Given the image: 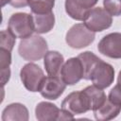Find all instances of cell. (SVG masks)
I'll list each match as a JSON object with an SVG mask.
<instances>
[{"instance_id": "e0dca14e", "label": "cell", "mask_w": 121, "mask_h": 121, "mask_svg": "<svg viewBox=\"0 0 121 121\" xmlns=\"http://www.w3.org/2000/svg\"><path fill=\"white\" fill-rule=\"evenodd\" d=\"M82 91L84 92V94L86 95V96L89 100L90 108L92 111L98 109L107 99V96H106L104 91H102V89H100L95 85L87 86Z\"/></svg>"}, {"instance_id": "ffe728a7", "label": "cell", "mask_w": 121, "mask_h": 121, "mask_svg": "<svg viewBox=\"0 0 121 121\" xmlns=\"http://www.w3.org/2000/svg\"><path fill=\"white\" fill-rule=\"evenodd\" d=\"M16 37L8 29V30H1V38H0V48L10 51L13 49L15 44Z\"/></svg>"}, {"instance_id": "5b68a950", "label": "cell", "mask_w": 121, "mask_h": 121, "mask_svg": "<svg viewBox=\"0 0 121 121\" xmlns=\"http://www.w3.org/2000/svg\"><path fill=\"white\" fill-rule=\"evenodd\" d=\"M83 24L93 32H100L109 28L112 24V15L103 8L91 9L83 19Z\"/></svg>"}, {"instance_id": "7402d4cb", "label": "cell", "mask_w": 121, "mask_h": 121, "mask_svg": "<svg viewBox=\"0 0 121 121\" xmlns=\"http://www.w3.org/2000/svg\"><path fill=\"white\" fill-rule=\"evenodd\" d=\"M10 63H11L10 51L0 48V68H1V70L9 68Z\"/></svg>"}, {"instance_id": "277c9868", "label": "cell", "mask_w": 121, "mask_h": 121, "mask_svg": "<svg viewBox=\"0 0 121 121\" xmlns=\"http://www.w3.org/2000/svg\"><path fill=\"white\" fill-rule=\"evenodd\" d=\"M20 78L27 91L35 93L40 92L45 76L39 65L29 62L22 67L20 71Z\"/></svg>"}, {"instance_id": "5bb4252c", "label": "cell", "mask_w": 121, "mask_h": 121, "mask_svg": "<svg viewBox=\"0 0 121 121\" xmlns=\"http://www.w3.org/2000/svg\"><path fill=\"white\" fill-rule=\"evenodd\" d=\"M63 63L64 58L58 51H47L43 57V65L49 76H59Z\"/></svg>"}, {"instance_id": "484cf974", "label": "cell", "mask_w": 121, "mask_h": 121, "mask_svg": "<svg viewBox=\"0 0 121 121\" xmlns=\"http://www.w3.org/2000/svg\"><path fill=\"white\" fill-rule=\"evenodd\" d=\"M10 1H11V0H1V6H2V7H4L5 5L9 4V3H10Z\"/></svg>"}, {"instance_id": "ba28073f", "label": "cell", "mask_w": 121, "mask_h": 121, "mask_svg": "<svg viewBox=\"0 0 121 121\" xmlns=\"http://www.w3.org/2000/svg\"><path fill=\"white\" fill-rule=\"evenodd\" d=\"M98 51L111 59H121V33L112 32L105 35L97 44Z\"/></svg>"}, {"instance_id": "d4e9b609", "label": "cell", "mask_w": 121, "mask_h": 121, "mask_svg": "<svg viewBox=\"0 0 121 121\" xmlns=\"http://www.w3.org/2000/svg\"><path fill=\"white\" fill-rule=\"evenodd\" d=\"M9 78H10V70H9V68L1 70V81H2V85L3 86L9 80Z\"/></svg>"}, {"instance_id": "603a6c76", "label": "cell", "mask_w": 121, "mask_h": 121, "mask_svg": "<svg viewBox=\"0 0 121 121\" xmlns=\"http://www.w3.org/2000/svg\"><path fill=\"white\" fill-rule=\"evenodd\" d=\"M109 100L115 104L121 105V83H117L108 95Z\"/></svg>"}, {"instance_id": "2e32d148", "label": "cell", "mask_w": 121, "mask_h": 121, "mask_svg": "<svg viewBox=\"0 0 121 121\" xmlns=\"http://www.w3.org/2000/svg\"><path fill=\"white\" fill-rule=\"evenodd\" d=\"M34 30L37 34H44L52 30L55 25V16L53 12L45 14H33Z\"/></svg>"}, {"instance_id": "7c38bea8", "label": "cell", "mask_w": 121, "mask_h": 121, "mask_svg": "<svg viewBox=\"0 0 121 121\" xmlns=\"http://www.w3.org/2000/svg\"><path fill=\"white\" fill-rule=\"evenodd\" d=\"M1 118L3 121H27L28 110L21 103H11L3 110Z\"/></svg>"}, {"instance_id": "30bf717a", "label": "cell", "mask_w": 121, "mask_h": 121, "mask_svg": "<svg viewBox=\"0 0 121 121\" xmlns=\"http://www.w3.org/2000/svg\"><path fill=\"white\" fill-rule=\"evenodd\" d=\"M66 88V83L63 81L61 77L59 76H47L45 77L42 87L40 89V94L43 97L49 100L58 99L64 92Z\"/></svg>"}, {"instance_id": "8fae6325", "label": "cell", "mask_w": 121, "mask_h": 121, "mask_svg": "<svg viewBox=\"0 0 121 121\" xmlns=\"http://www.w3.org/2000/svg\"><path fill=\"white\" fill-rule=\"evenodd\" d=\"M98 0H65L66 13L74 20L83 21L86 13L93 9Z\"/></svg>"}, {"instance_id": "44dd1931", "label": "cell", "mask_w": 121, "mask_h": 121, "mask_svg": "<svg viewBox=\"0 0 121 121\" xmlns=\"http://www.w3.org/2000/svg\"><path fill=\"white\" fill-rule=\"evenodd\" d=\"M103 5L112 16L121 15V0H103Z\"/></svg>"}, {"instance_id": "6da1fadb", "label": "cell", "mask_w": 121, "mask_h": 121, "mask_svg": "<svg viewBox=\"0 0 121 121\" xmlns=\"http://www.w3.org/2000/svg\"><path fill=\"white\" fill-rule=\"evenodd\" d=\"M48 50L46 41L38 34L31 35L27 38L22 39L19 43L18 53L25 60L28 61L39 60L44 57Z\"/></svg>"}, {"instance_id": "cb8c5ba5", "label": "cell", "mask_w": 121, "mask_h": 121, "mask_svg": "<svg viewBox=\"0 0 121 121\" xmlns=\"http://www.w3.org/2000/svg\"><path fill=\"white\" fill-rule=\"evenodd\" d=\"M29 0H11L9 5L15 9H20V8H25L28 6Z\"/></svg>"}, {"instance_id": "8992f818", "label": "cell", "mask_w": 121, "mask_h": 121, "mask_svg": "<svg viewBox=\"0 0 121 121\" xmlns=\"http://www.w3.org/2000/svg\"><path fill=\"white\" fill-rule=\"evenodd\" d=\"M61 110L75 116L77 114L85 113L86 112L90 111L91 108L86 95L81 90L70 93L62 100Z\"/></svg>"}, {"instance_id": "3957f363", "label": "cell", "mask_w": 121, "mask_h": 121, "mask_svg": "<svg viewBox=\"0 0 121 121\" xmlns=\"http://www.w3.org/2000/svg\"><path fill=\"white\" fill-rule=\"evenodd\" d=\"M95 32L91 31L84 24H76L67 31L65 42L72 48L81 49L90 45L95 41Z\"/></svg>"}, {"instance_id": "52a82bcc", "label": "cell", "mask_w": 121, "mask_h": 121, "mask_svg": "<svg viewBox=\"0 0 121 121\" xmlns=\"http://www.w3.org/2000/svg\"><path fill=\"white\" fill-rule=\"evenodd\" d=\"M114 79V69L113 67L102 60L95 65L92 74H91V80L93 85L100 88L105 89L112 85Z\"/></svg>"}, {"instance_id": "d6986e66", "label": "cell", "mask_w": 121, "mask_h": 121, "mask_svg": "<svg viewBox=\"0 0 121 121\" xmlns=\"http://www.w3.org/2000/svg\"><path fill=\"white\" fill-rule=\"evenodd\" d=\"M28 6L33 14H45L52 12L55 0H29Z\"/></svg>"}, {"instance_id": "ac0fdd59", "label": "cell", "mask_w": 121, "mask_h": 121, "mask_svg": "<svg viewBox=\"0 0 121 121\" xmlns=\"http://www.w3.org/2000/svg\"><path fill=\"white\" fill-rule=\"evenodd\" d=\"M78 58L80 60L83 67V78L86 80L91 79V74L95 65L101 60V59L91 51H85L83 53H80L78 56Z\"/></svg>"}, {"instance_id": "9c48e42d", "label": "cell", "mask_w": 121, "mask_h": 121, "mask_svg": "<svg viewBox=\"0 0 121 121\" xmlns=\"http://www.w3.org/2000/svg\"><path fill=\"white\" fill-rule=\"evenodd\" d=\"M83 67L80 60L76 58H70L67 60L60 70V76L66 85H75L80 79L83 78Z\"/></svg>"}, {"instance_id": "7a4b0ae2", "label": "cell", "mask_w": 121, "mask_h": 121, "mask_svg": "<svg viewBox=\"0 0 121 121\" xmlns=\"http://www.w3.org/2000/svg\"><path fill=\"white\" fill-rule=\"evenodd\" d=\"M8 29L16 38L25 39L31 36L35 31L32 14L26 12H17L12 14L8 22Z\"/></svg>"}, {"instance_id": "4316f807", "label": "cell", "mask_w": 121, "mask_h": 121, "mask_svg": "<svg viewBox=\"0 0 121 121\" xmlns=\"http://www.w3.org/2000/svg\"><path fill=\"white\" fill-rule=\"evenodd\" d=\"M117 83H121V70L118 74V78H117Z\"/></svg>"}, {"instance_id": "9a60e30c", "label": "cell", "mask_w": 121, "mask_h": 121, "mask_svg": "<svg viewBox=\"0 0 121 121\" xmlns=\"http://www.w3.org/2000/svg\"><path fill=\"white\" fill-rule=\"evenodd\" d=\"M95 118L99 121H107L115 118L121 112V105L115 104L109 100L107 97L106 101L96 110L93 111Z\"/></svg>"}, {"instance_id": "4fadbf2b", "label": "cell", "mask_w": 121, "mask_h": 121, "mask_svg": "<svg viewBox=\"0 0 121 121\" xmlns=\"http://www.w3.org/2000/svg\"><path fill=\"white\" fill-rule=\"evenodd\" d=\"M60 111L55 104L42 101L35 108V116L39 121H53L60 120Z\"/></svg>"}]
</instances>
